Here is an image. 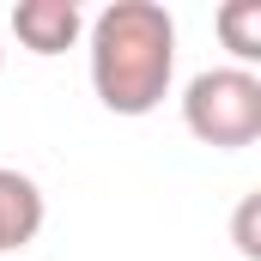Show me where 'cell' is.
Instances as JSON below:
<instances>
[{
  "instance_id": "cell-1",
  "label": "cell",
  "mask_w": 261,
  "mask_h": 261,
  "mask_svg": "<svg viewBox=\"0 0 261 261\" xmlns=\"http://www.w3.org/2000/svg\"><path fill=\"white\" fill-rule=\"evenodd\" d=\"M176 79V18L158 0H116L91 18V91L110 116H152Z\"/></svg>"
},
{
  "instance_id": "cell-2",
  "label": "cell",
  "mask_w": 261,
  "mask_h": 261,
  "mask_svg": "<svg viewBox=\"0 0 261 261\" xmlns=\"http://www.w3.org/2000/svg\"><path fill=\"white\" fill-rule=\"evenodd\" d=\"M182 122L200 146H219V152L255 146L261 140V79L249 67L195 73L189 91H182Z\"/></svg>"
},
{
  "instance_id": "cell-3",
  "label": "cell",
  "mask_w": 261,
  "mask_h": 261,
  "mask_svg": "<svg viewBox=\"0 0 261 261\" xmlns=\"http://www.w3.org/2000/svg\"><path fill=\"white\" fill-rule=\"evenodd\" d=\"M12 31H18V43L31 55H61V49L79 43L85 18H79L73 0H18L12 6Z\"/></svg>"
},
{
  "instance_id": "cell-4",
  "label": "cell",
  "mask_w": 261,
  "mask_h": 261,
  "mask_svg": "<svg viewBox=\"0 0 261 261\" xmlns=\"http://www.w3.org/2000/svg\"><path fill=\"white\" fill-rule=\"evenodd\" d=\"M43 189L24 176V170H6L0 164V255L6 249H24L37 231H43Z\"/></svg>"
},
{
  "instance_id": "cell-5",
  "label": "cell",
  "mask_w": 261,
  "mask_h": 261,
  "mask_svg": "<svg viewBox=\"0 0 261 261\" xmlns=\"http://www.w3.org/2000/svg\"><path fill=\"white\" fill-rule=\"evenodd\" d=\"M219 37H225V49L237 55V61L249 67L261 61V0H231V6H219Z\"/></svg>"
},
{
  "instance_id": "cell-6",
  "label": "cell",
  "mask_w": 261,
  "mask_h": 261,
  "mask_svg": "<svg viewBox=\"0 0 261 261\" xmlns=\"http://www.w3.org/2000/svg\"><path fill=\"white\" fill-rule=\"evenodd\" d=\"M255 213H261V195H243V206H237V249H243V261H261V243H255Z\"/></svg>"
}]
</instances>
